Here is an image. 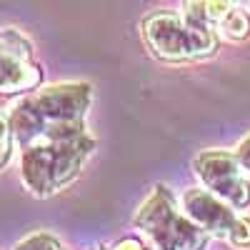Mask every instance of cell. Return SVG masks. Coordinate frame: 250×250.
Segmentation results:
<instances>
[{"mask_svg": "<svg viewBox=\"0 0 250 250\" xmlns=\"http://www.w3.org/2000/svg\"><path fill=\"white\" fill-rule=\"evenodd\" d=\"M93 148L95 140L88 133L62 140H35L23 148V183L35 195H50L80 173Z\"/></svg>", "mask_w": 250, "mask_h": 250, "instance_id": "1", "label": "cell"}, {"mask_svg": "<svg viewBox=\"0 0 250 250\" xmlns=\"http://www.w3.org/2000/svg\"><path fill=\"white\" fill-rule=\"evenodd\" d=\"M135 225L155 250H205L208 245V233L175 205L173 193L165 185H158L140 205Z\"/></svg>", "mask_w": 250, "mask_h": 250, "instance_id": "2", "label": "cell"}, {"mask_svg": "<svg viewBox=\"0 0 250 250\" xmlns=\"http://www.w3.org/2000/svg\"><path fill=\"white\" fill-rule=\"evenodd\" d=\"M143 38L155 58L168 62L210 58L218 48L215 30L193 28L183 20V15L168 10L150 13L143 20Z\"/></svg>", "mask_w": 250, "mask_h": 250, "instance_id": "3", "label": "cell"}, {"mask_svg": "<svg viewBox=\"0 0 250 250\" xmlns=\"http://www.w3.org/2000/svg\"><path fill=\"white\" fill-rule=\"evenodd\" d=\"M195 173L208 190L230 203L235 210H245L250 205V183L243 175L235 153L203 150L195 158Z\"/></svg>", "mask_w": 250, "mask_h": 250, "instance_id": "4", "label": "cell"}, {"mask_svg": "<svg viewBox=\"0 0 250 250\" xmlns=\"http://www.w3.org/2000/svg\"><path fill=\"white\" fill-rule=\"evenodd\" d=\"M33 105L43 115V133L55 125H83L85 110L90 105L88 83H62L38 93H30Z\"/></svg>", "mask_w": 250, "mask_h": 250, "instance_id": "5", "label": "cell"}, {"mask_svg": "<svg viewBox=\"0 0 250 250\" xmlns=\"http://www.w3.org/2000/svg\"><path fill=\"white\" fill-rule=\"evenodd\" d=\"M40 68L33 62L30 43L18 30L0 33V93H28L40 85Z\"/></svg>", "mask_w": 250, "mask_h": 250, "instance_id": "6", "label": "cell"}, {"mask_svg": "<svg viewBox=\"0 0 250 250\" xmlns=\"http://www.w3.org/2000/svg\"><path fill=\"white\" fill-rule=\"evenodd\" d=\"M180 210L190 218L195 225H200L208 235L215 238H225L230 235L233 225L238 223L235 208L230 203H225L220 195H215L213 190H203V188H190L183 195V208Z\"/></svg>", "mask_w": 250, "mask_h": 250, "instance_id": "7", "label": "cell"}, {"mask_svg": "<svg viewBox=\"0 0 250 250\" xmlns=\"http://www.w3.org/2000/svg\"><path fill=\"white\" fill-rule=\"evenodd\" d=\"M233 8L230 0H185L183 20L200 30H215Z\"/></svg>", "mask_w": 250, "mask_h": 250, "instance_id": "8", "label": "cell"}, {"mask_svg": "<svg viewBox=\"0 0 250 250\" xmlns=\"http://www.w3.org/2000/svg\"><path fill=\"white\" fill-rule=\"evenodd\" d=\"M215 30H220V35H225L228 40H245L250 35V15L245 10L233 8Z\"/></svg>", "mask_w": 250, "mask_h": 250, "instance_id": "9", "label": "cell"}, {"mask_svg": "<svg viewBox=\"0 0 250 250\" xmlns=\"http://www.w3.org/2000/svg\"><path fill=\"white\" fill-rule=\"evenodd\" d=\"M13 143H15V138H13V128H10V118L0 110V170H3L10 160Z\"/></svg>", "mask_w": 250, "mask_h": 250, "instance_id": "10", "label": "cell"}, {"mask_svg": "<svg viewBox=\"0 0 250 250\" xmlns=\"http://www.w3.org/2000/svg\"><path fill=\"white\" fill-rule=\"evenodd\" d=\"M15 250H60V245L48 233H35V235H28L25 240H20Z\"/></svg>", "mask_w": 250, "mask_h": 250, "instance_id": "11", "label": "cell"}, {"mask_svg": "<svg viewBox=\"0 0 250 250\" xmlns=\"http://www.w3.org/2000/svg\"><path fill=\"white\" fill-rule=\"evenodd\" d=\"M228 240H230V245H235V248H250V220L238 218V223L233 225Z\"/></svg>", "mask_w": 250, "mask_h": 250, "instance_id": "12", "label": "cell"}, {"mask_svg": "<svg viewBox=\"0 0 250 250\" xmlns=\"http://www.w3.org/2000/svg\"><path fill=\"white\" fill-rule=\"evenodd\" d=\"M235 158H238V163H240V168L250 173V135H248L245 140H240V145L235 148Z\"/></svg>", "mask_w": 250, "mask_h": 250, "instance_id": "13", "label": "cell"}, {"mask_svg": "<svg viewBox=\"0 0 250 250\" xmlns=\"http://www.w3.org/2000/svg\"><path fill=\"white\" fill-rule=\"evenodd\" d=\"M243 5H250V0H243Z\"/></svg>", "mask_w": 250, "mask_h": 250, "instance_id": "14", "label": "cell"}]
</instances>
